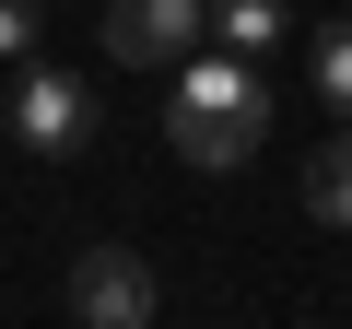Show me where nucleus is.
I'll use <instances>...</instances> for the list:
<instances>
[{"label":"nucleus","instance_id":"3","mask_svg":"<svg viewBox=\"0 0 352 329\" xmlns=\"http://www.w3.org/2000/svg\"><path fill=\"white\" fill-rule=\"evenodd\" d=\"M12 141L24 153H47V164H71L82 141H94V94H82V71H59V59H24V83H12Z\"/></svg>","mask_w":352,"mask_h":329},{"label":"nucleus","instance_id":"6","mask_svg":"<svg viewBox=\"0 0 352 329\" xmlns=\"http://www.w3.org/2000/svg\"><path fill=\"white\" fill-rule=\"evenodd\" d=\"M282 12H294V0H212V36H223L235 59H270V47H282Z\"/></svg>","mask_w":352,"mask_h":329},{"label":"nucleus","instance_id":"5","mask_svg":"<svg viewBox=\"0 0 352 329\" xmlns=\"http://www.w3.org/2000/svg\"><path fill=\"white\" fill-rule=\"evenodd\" d=\"M305 212L352 235V129H329V141H317V164H305Z\"/></svg>","mask_w":352,"mask_h":329},{"label":"nucleus","instance_id":"8","mask_svg":"<svg viewBox=\"0 0 352 329\" xmlns=\"http://www.w3.org/2000/svg\"><path fill=\"white\" fill-rule=\"evenodd\" d=\"M36 36H47V0H0V59H36Z\"/></svg>","mask_w":352,"mask_h":329},{"label":"nucleus","instance_id":"7","mask_svg":"<svg viewBox=\"0 0 352 329\" xmlns=\"http://www.w3.org/2000/svg\"><path fill=\"white\" fill-rule=\"evenodd\" d=\"M317 106L352 129V24H329V36H317Z\"/></svg>","mask_w":352,"mask_h":329},{"label":"nucleus","instance_id":"1","mask_svg":"<svg viewBox=\"0 0 352 329\" xmlns=\"http://www.w3.org/2000/svg\"><path fill=\"white\" fill-rule=\"evenodd\" d=\"M164 141H176V164H200V177L258 164V141H270V83H258V59L188 47V59H176V94H164Z\"/></svg>","mask_w":352,"mask_h":329},{"label":"nucleus","instance_id":"2","mask_svg":"<svg viewBox=\"0 0 352 329\" xmlns=\"http://www.w3.org/2000/svg\"><path fill=\"white\" fill-rule=\"evenodd\" d=\"M94 36L118 71H176L212 36V0H94Z\"/></svg>","mask_w":352,"mask_h":329},{"label":"nucleus","instance_id":"4","mask_svg":"<svg viewBox=\"0 0 352 329\" xmlns=\"http://www.w3.org/2000/svg\"><path fill=\"white\" fill-rule=\"evenodd\" d=\"M71 317H82V329H153V317H164L153 259H129V247H82V259H71Z\"/></svg>","mask_w":352,"mask_h":329},{"label":"nucleus","instance_id":"9","mask_svg":"<svg viewBox=\"0 0 352 329\" xmlns=\"http://www.w3.org/2000/svg\"><path fill=\"white\" fill-rule=\"evenodd\" d=\"M82 12H94V0H82Z\"/></svg>","mask_w":352,"mask_h":329}]
</instances>
